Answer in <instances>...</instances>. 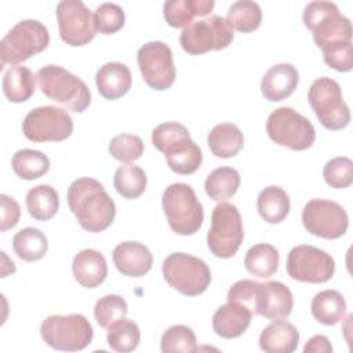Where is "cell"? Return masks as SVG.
Instances as JSON below:
<instances>
[{
  "label": "cell",
  "mask_w": 353,
  "mask_h": 353,
  "mask_svg": "<svg viewBox=\"0 0 353 353\" xmlns=\"http://www.w3.org/2000/svg\"><path fill=\"white\" fill-rule=\"evenodd\" d=\"M68 204L80 226L91 233L109 228L116 215L113 199L94 178H79L68 189Z\"/></svg>",
  "instance_id": "obj_1"
},
{
  "label": "cell",
  "mask_w": 353,
  "mask_h": 353,
  "mask_svg": "<svg viewBox=\"0 0 353 353\" xmlns=\"http://www.w3.org/2000/svg\"><path fill=\"white\" fill-rule=\"evenodd\" d=\"M152 143L164 153L168 167L179 175L193 174L201 165V149L190 138L188 128L179 123L159 124L152 131Z\"/></svg>",
  "instance_id": "obj_2"
},
{
  "label": "cell",
  "mask_w": 353,
  "mask_h": 353,
  "mask_svg": "<svg viewBox=\"0 0 353 353\" xmlns=\"http://www.w3.org/2000/svg\"><path fill=\"white\" fill-rule=\"evenodd\" d=\"M303 23L319 48L352 41V23L332 1H310L303 10Z\"/></svg>",
  "instance_id": "obj_3"
},
{
  "label": "cell",
  "mask_w": 353,
  "mask_h": 353,
  "mask_svg": "<svg viewBox=\"0 0 353 353\" xmlns=\"http://www.w3.org/2000/svg\"><path fill=\"white\" fill-rule=\"evenodd\" d=\"M36 80L47 98L74 113H83L91 103L87 84L62 66L46 65L40 68Z\"/></svg>",
  "instance_id": "obj_4"
},
{
  "label": "cell",
  "mask_w": 353,
  "mask_h": 353,
  "mask_svg": "<svg viewBox=\"0 0 353 353\" xmlns=\"http://www.w3.org/2000/svg\"><path fill=\"white\" fill-rule=\"evenodd\" d=\"M161 205L168 226L176 234L192 236L201 228L204 221L203 205L190 185L176 182L167 186L161 197Z\"/></svg>",
  "instance_id": "obj_5"
},
{
  "label": "cell",
  "mask_w": 353,
  "mask_h": 353,
  "mask_svg": "<svg viewBox=\"0 0 353 353\" xmlns=\"http://www.w3.org/2000/svg\"><path fill=\"white\" fill-rule=\"evenodd\" d=\"M40 335L52 349L77 352L91 343L94 330L91 323L83 314H55L43 320Z\"/></svg>",
  "instance_id": "obj_6"
},
{
  "label": "cell",
  "mask_w": 353,
  "mask_h": 353,
  "mask_svg": "<svg viewBox=\"0 0 353 353\" xmlns=\"http://www.w3.org/2000/svg\"><path fill=\"white\" fill-rule=\"evenodd\" d=\"M50 43L48 29L36 19L19 21L1 39V66L18 65L47 48Z\"/></svg>",
  "instance_id": "obj_7"
},
{
  "label": "cell",
  "mask_w": 353,
  "mask_h": 353,
  "mask_svg": "<svg viewBox=\"0 0 353 353\" xmlns=\"http://www.w3.org/2000/svg\"><path fill=\"white\" fill-rule=\"evenodd\" d=\"M161 270L170 287L186 296L203 294L211 283V272L207 263L185 252L170 254L164 259Z\"/></svg>",
  "instance_id": "obj_8"
},
{
  "label": "cell",
  "mask_w": 353,
  "mask_h": 353,
  "mask_svg": "<svg viewBox=\"0 0 353 353\" xmlns=\"http://www.w3.org/2000/svg\"><path fill=\"white\" fill-rule=\"evenodd\" d=\"M244 239L241 215L234 204L221 201L211 214V228L207 233V245L218 258H230L240 248Z\"/></svg>",
  "instance_id": "obj_9"
},
{
  "label": "cell",
  "mask_w": 353,
  "mask_h": 353,
  "mask_svg": "<svg viewBox=\"0 0 353 353\" xmlns=\"http://www.w3.org/2000/svg\"><path fill=\"white\" fill-rule=\"evenodd\" d=\"M266 132L274 143L292 150H306L316 139L313 124L288 106L277 108L269 114Z\"/></svg>",
  "instance_id": "obj_10"
},
{
  "label": "cell",
  "mask_w": 353,
  "mask_h": 353,
  "mask_svg": "<svg viewBox=\"0 0 353 353\" xmlns=\"http://www.w3.org/2000/svg\"><path fill=\"white\" fill-rule=\"evenodd\" d=\"M307 101L319 121L327 130H342L350 121V110L342 98L341 85L330 77L316 79L307 92Z\"/></svg>",
  "instance_id": "obj_11"
},
{
  "label": "cell",
  "mask_w": 353,
  "mask_h": 353,
  "mask_svg": "<svg viewBox=\"0 0 353 353\" xmlns=\"http://www.w3.org/2000/svg\"><path fill=\"white\" fill-rule=\"evenodd\" d=\"M233 37V29L223 17L210 15L208 18L193 21L186 26L179 36V43L188 54L200 55L226 48Z\"/></svg>",
  "instance_id": "obj_12"
},
{
  "label": "cell",
  "mask_w": 353,
  "mask_h": 353,
  "mask_svg": "<svg viewBox=\"0 0 353 353\" xmlns=\"http://www.w3.org/2000/svg\"><path fill=\"white\" fill-rule=\"evenodd\" d=\"M22 132L32 142H59L72 135L73 120L61 108L39 106L25 116Z\"/></svg>",
  "instance_id": "obj_13"
},
{
  "label": "cell",
  "mask_w": 353,
  "mask_h": 353,
  "mask_svg": "<svg viewBox=\"0 0 353 353\" xmlns=\"http://www.w3.org/2000/svg\"><path fill=\"white\" fill-rule=\"evenodd\" d=\"M287 273L291 279L302 283H325L335 272L334 258L314 245H296L287 256Z\"/></svg>",
  "instance_id": "obj_14"
},
{
  "label": "cell",
  "mask_w": 353,
  "mask_h": 353,
  "mask_svg": "<svg viewBox=\"0 0 353 353\" xmlns=\"http://www.w3.org/2000/svg\"><path fill=\"white\" fill-rule=\"evenodd\" d=\"M302 223L313 236L323 239H339L349 226L345 208L331 200L313 199L302 210Z\"/></svg>",
  "instance_id": "obj_15"
},
{
  "label": "cell",
  "mask_w": 353,
  "mask_h": 353,
  "mask_svg": "<svg viewBox=\"0 0 353 353\" xmlns=\"http://www.w3.org/2000/svg\"><path fill=\"white\" fill-rule=\"evenodd\" d=\"M59 36L72 47L88 44L97 34L94 15L81 0H62L57 4Z\"/></svg>",
  "instance_id": "obj_16"
},
{
  "label": "cell",
  "mask_w": 353,
  "mask_h": 353,
  "mask_svg": "<svg viewBox=\"0 0 353 353\" xmlns=\"http://www.w3.org/2000/svg\"><path fill=\"white\" fill-rule=\"evenodd\" d=\"M138 66L146 84L153 90L163 91L175 81V66L171 48L163 41H149L137 54Z\"/></svg>",
  "instance_id": "obj_17"
},
{
  "label": "cell",
  "mask_w": 353,
  "mask_h": 353,
  "mask_svg": "<svg viewBox=\"0 0 353 353\" xmlns=\"http://www.w3.org/2000/svg\"><path fill=\"white\" fill-rule=\"evenodd\" d=\"M294 306L291 290L281 281L259 283L256 314L269 320L287 319Z\"/></svg>",
  "instance_id": "obj_18"
},
{
  "label": "cell",
  "mask_w": 353,
  "mask_h": 353,
  "mask_svg": "<svg viewBox=\"0 0 353 353\" xmlns=\"http://www.w3.org/2000/svg\"><path fill=\"white\" fill-rule=\"evenodd\" d=\"M116 269L128 277L146 274L153 265L150 250L138 241H123L117 244L112 254Z\"/></svg>",
  "instance_id": "obj_19"
},
{
  "label": "cell",
  "mask_w": 353,
  "mask_h": 353,
  "mask_svg": "<svg viewBox=\"0 0 353 353\" xmlns=\"http://www.w3.org/2000/svg\"><path fill=\"white\" fill-rule=\"evenodd\" d=\"M299 81L298 70L294 65L283 62L273 65L262 77L261 92L265 99L279 102L288 98Z\"/></svg>",
  "instance_id": "obj_20"
},
{
  "label": "cell",
  "mask_w": 353,
  "mask_h": 353,
  "mask_svg": "<svg viewBox=\"0 0 353 353\" xmlns=\"http://www.w3.org/2000/svg\"><path fill=\"white\" fill-rule=\"evenodd\" d=\"M72 270L77 283L85 288H95L101 285L108 276L105 256L92 248L81 250L74 255Z\"/></svg>",
  "instance_id": "obj_21"
},
{
  "label": "cell",
  "mask_w": 353,
  "mask_h": 353,
  "mask_svg": "<svg viewBox=\"0 0 353 353\" xmlns=\"http://www.w3.org/2000/svg\"><path fill=\"white\" fill-rule=\"evenodd\" d=\"M252 313L237 302H229L218 307L212 316V328L216 335L232 339L244 334L251 323Z\"/></svg>",
  "instance_id": "obj_22"
},
{
  "label": "cell",
  "mask_w": 353,
  "mask_h": 353,
  "mask_svg": "<svg viewBox=\"0 0 353 353\" xmlns=\"http://www.w3.org/2000/svg\"><path fill=\"white\" fill-rule=\"evenodd\" d=\"M131 72L121 62H108L95 74V84L99 94L110 101L125 95L131 88Z\"/></svg>",
  "instance_id": "obj_23"
},
{
  "label": "cell",
  "mask_w": 353,
  "mask_h": 353,
  "mask_svg": "<svg viewBox=\"0 0 353 353\" xmlns=\"http://www.w3.org/2000/svg\"><path fill=\"white\" fill-rule=\"evenodd\" d=\"M298 342L296 327L284 320H273L259 335V347L266 353H292Z\"/></svg>",
  "instance_id": "obj_24"
},
{
  "label": "cell",
  "mask_w": 353,
  "mask_h": 353,
  "mask_svg": "<svg viewBox=\"0 0 353 353\" xmlns=\"http://www.w3.org/2000/svg\"><path fill=\"white\" fill-rule=\"evenodd\" d=\"M214 6L212 0H168L164 3L163 14L170 26L185 29L193 22L194 17L208 15Z\"/></svg>",
  "instance_id": "obj_25"
},
{
  "label": "cell",
  "mask_w": 353,
  "mask_h": 353,
  "mask_svg": "<svg viewBox=\"0 0 353 353\" xmlns=\"http://www.w3.org/2000/svg\"><path fill=\"white\" fill-rule=\"evenodd\" d=\"M207 143L214 156L230 159L239 154L244 146L241 130L232 123L216 124L207 137Z\"/></svg>",
  "instance_id": "obj_26"
},
{
  "label": "cell",
  "mask_w": 353,
  "mask_h": 353,
  "mask_svg": "<svg viewBox=\"0 0 353 353\" xmlns=\"http://www.w3.org/2000/svg\"><path fill=\"white\" fill-rule=\"evenodd\" d=\"M1 87L8 101L14 103L25 102L34 94L36 76L26 66H10L3 76Z\"/></svg>",
  "instance_id": "obj_27"
},
{
  "label": "cell",
  "mask_w": 353,
  "mask_h": 353,
  "mask_svg": "<svg viewBox=\"0 0 353 353\" xmlns=\"http://www.w3.org/2000/svg\"><path fill=\"white\" fill-rule=\"evenodd\" d=\"M310 310L313 317L324 325H335L343 320L346 301L336 290H324L314 295Z\"/></svg>",
  "instance_id": "obj_28"
},
{
  "label": "cell",
  "mask_w": 353,
  "mask_h": 353,
  "mask_svg": "<svg viewBox=\"0 0 353 353\" xmlns=\"http://www.w3.org/2000/svg\"><path fill=\"white\" fill-rule=\"evenodd\" d=\"M256 208L261 218L268 223H280L290 212V197L283 188L270 185L261 190Z\"/></svg>",
  "instance_id": "obj_29"
},
{
  "label": "cell",
  "mask_w": 353,
  "mask_h": 353,
  "mask_svg": "<svg viewBox=\"0 0 353 353\" xmlns=\"http://www.w3.org/2000/svg\"><path fill=\"white\" fill-rule=\"evenodd\" d=\"M26 207L30 216L36 221H48L59 208L58 193L50 185L33 186L26 194Z\"/></svg>",
  "instance_id": "obj_30"
},
{
  "label": "cell",
  "mask_w": 353,
  "mask_h": 353,
  "mask_svg": "<svg viewBox=\"0 0 353 353\" xmlns=\"http://www.w3.org/2000/svg\"><path fill=\"white\" fill-rule=\"evenodd\" d=\"M12 248L18 258L26 262H33L46 255L48 241L41 230L36 228H25L17 232L12 237Z\"/></svg>",
  "instance_id": "obj_31"
},
{
  "label": "cell",
  "mask_w": 353,
  "mask_h": 353,
  "mask_svg": "<svg viewBox=\"0 0 353 353\" xmlns=\"http://www.w3.org/2000/svg\"><path fill=\"white\" fill-rule=\"evenodd\" d=\"M279 251L270 244H255L252 245L244 258V266L248 273L256 277H270L279 268Z\"/></svg>",
  "instance_id": "obj_32"
},
{
  "label": "cell",
  "mask_w": 353,
  "mask_h": 353,
  "mask_svg": "<svg viewBox=\"0 0 353 353\" xmlns=\"http://www.w3.org/2000/svg\"><path fill=\"white\" fill-rule=\"evenodd\" d=\"M14 172L26 181L37 179L50 170V159L40 150L21 149L11 159Z\"/></svg>",
  "instance_id": "obj_33"
},
{
  "label": "cell",
  "mask_w": 353,
  "mask_h": 353,
  "mask_svg": "<svg viewBox=\"0 0 353 353\" xmlns=\"http://www.w3.org/2000/svg\"><path fill=\"white\" fill-rule=\"evenodd\" d=\"M240 186V174L232 167H219L211 171L204 182L210 199L221 201L236 194Z\"/></svg>",
  "instance_id": "obj_34"
},
{
  "label": "cell",
  "mask_w": 353,
  "mask_h": 353,
  "mask_svg": "<svg viewBox=\"0 0 353 353\" xmlns=\"http://www.w3.org/2000/svg\"><path fill=\"white\" fill-rule=\"evenodd\" d=\"M225 19L232 29L250 33L259 28L262 21V11L258 3L251 0H240L234 1L229 7Z\"/></svg>",
  "instance_id": "obj_35"
},
{
  "label": "cell",
  "mask_w": 353,
  "mask_h": 353,
  "mask_svg": "<svg viewBox=\"0 0 353 353\" xmlns=\"http://www.w3.org/2000/svg\"><path fill=\"white\" fill-rule=\"evenodd\" d=\"M108 345L114 352H132L141 342V331L135 321L130 319H120L108 328Z\"/></svg>",
  "instance_id": "obj_36"
},
{
  "label": "cell",
  "mask_w": 353,
  "mask_h": 353,
  "mask_svg": "<svg viewBox=\"0 0 353 353\" xmlns=\"http://www.w3.org/2000/svg\"><path fill=\"white\" fill-rule=\"evenodd\" d=\"M146 174L145 171L134 164L121 165L116 170L113 183L117 193L124 199H137L146 189Z\"/></svg>",
  "instance_id": "obj_37"
},
{
  "label": "cell",
  "mask_w": 353,
  "mask_h": 353,
  "mask_svg": "<svg viewBox=\"0 0 353 353\" xmlns=\"http://www.w3.org/2000/svg\"><path fill=\"white\" fill-rule=\"evenodd\" d=\"M160 347L164 353H194L197 352V339L192 328L176 324L163 334Z\"/></svg>",
  "instance_id": "obj_38"
},
{
  "label": "cell",
  "mask_w": 353,
  "mask_h": 353,
  "mask_svg": "<svg viewBox=\"0 0 353 353\" xmlns=\"http://www.w3.org/2000/svg\"><path fill=\"white\" fill-rule=\"evenodd\" d=\"M128 312L127 302L117 294H109L99 298L94 306V317L102 328H109L117 320L125 317Z\"/></svg>",
  "instance_id": "obj_39"
},
{
  "label": "cell",
  "mask_w": 353,
  "mask_h": 353,
  "mask_svg": "<svg viewBox=\"0 0 353 353\" xmlns=\"http://www.w3.org/2000/svg\"><path fill=\"white\" fill-rule=\"evenodd\" d=\"M143 142L132 134H120L110 139L109 153L119 161L130 164L138 160L143 153Z\"/></svg>",
  "instance_id": "obj_40"
},
{
  "label": "cell",
  "mask_w": 353,
  "mask_h": 353,
  "mask_svg": "<svg viewBox=\"0 0 353 353\" xmlns=\"http://www.w3.org/2000/svg\"><path fill=\"white\" fill-rule=\"evenodd\" d=\"M324 181L334 189H345L353 182V163L349 157L339 156L328 160L323 168Z\"/></svg>",
  "instance_id": "obj_41"
},
{
  "label": "cell",
  "mask_w": 353,
  "mask_h": 353,
  "mask_svg": "<svg viewBox=\"0 0 353 353\" xmlns=\"http://www.w3.org/2000/svg\"><path fill=\"white\" fill-rule=\"evenodd\" d=\"M125 15L123 8L114 3H102L94 12V23L97 32L112 34L124 26Z\"/></svg>",
  "instance_id": "obj_42"
},
{
  "label": "cell",
  "mask_w": 353,
  "mask_h": 353,
  "mask_svg": "<svg viewBox=\"0 0 353 353\" xmlns=\"http://www.w3.org/2000/svg\"><path fill=\"white\" fill-rule=\"evenodd\" d=\"M259 283L254 280H239L228 291V301L245 306L252 314H256Z\"/></svg>",
  "instance_id": "obj_43"
},
{
  "label": "cell",
  "mask_w": 353,
  "mask_h": 353,
  "mask_svg": "<svg viewBox=\"0 0 353 353\" xmlns=\"http://www.w3.org/2000/svg\"><path fill=\"white\" fill-rule=\"evenodd\" d=\"M325 63L338 72H350L353 68L352 41L323 50Z\"/></svg>",
  "instance_id": "obj_44"
},
{
  "label": "cell",
  "mask_w": 353,
  "mask_h": 353,
  "mask_svg": "<svg viewBox=\"0 0 353 353\" xmlns=\"http://www.w3.org/2000/svg\"><path fill=\"white\" fill-rule=\"evenodd\" d=\"M0 203H1L0 230L6 232L18 223L21 218V208H19V204L7 194L0 196Z\"/></svg>",
  "instance_id": "obj_45"
},
{
  "label": "cell",
  "mask_w": 353,
  "mask_h": 353,
  "mask_svg": "<svg viewBox=\"0 0 353 353\" xmlns=\"http://www.w3.org/2000/svg\"><path fill=\"white\" fill-rule=\"evenodd\" d=\"M303 352L305 353H309V352L330 353V352H332V346H331V343H330L327 336H324V335H314V336H312L306 342V345L303 347Z\"/></svg>",
  "instance_id": "obj_46"
}]
</instances>
